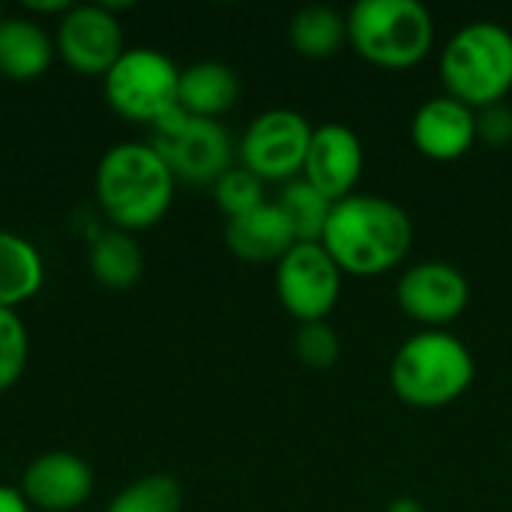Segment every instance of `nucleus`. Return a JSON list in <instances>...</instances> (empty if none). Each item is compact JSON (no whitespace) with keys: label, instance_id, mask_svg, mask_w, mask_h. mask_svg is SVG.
Segmentation results:
<instances>
[{"label":"nucleus","instance_id":"nucleus-5","mask_svg":"<svg viewBox=\"0 0 512 512\" xmlns=\"http://www.w3.org/2000/svg\"><path fill=\"white\" fill-rule=\"evenodd\" d=\"M348 42L381 69H408L432 51L435 21L420 0H360L348 12Z\"/></svg>","mask_w":512,"mask_h":512},{"label":"nucleus","instance_id":"nucleus-8","mask_svg":"<svg viewBox=\"0 0 512 512\" xmlns=\"http://www.w3.org/2000/svg\"><path fill=\"white\" fill-rule=\"evenodd\" d=\"M312 132L315 126L294 108L261 111L240 138V162L264 183H291L303 174Z\"/></svg>","mask_w":512,"mask_h":512},{"label":"nucleus","instance_id":"nucleus-27","mask_svg":"<svg viewBox=\"0 0 512 512\" xmlns=\"http://www.w3.org/2000/svg\"><path fill=\"white\" fill-rule=\"evenodd\" d=\"M0 512H33L21 489L15 486H0Z\"/></svg>","mask_w":512,"mask_h":512},{"label":"nucleus","instance_id":"nucleus-29","mask_svg":"<svg viewBox=\"0 0 512 512\" xmlns=\"http://www.w3.org/2000/svg\"><path fill=\"white\" fill-rule=\"evenodd\" d=\"M33 512H36V510H33Z\"/></svg>","mask_w":512,"mask_h":512},{"label":"nucleus","instance_id":"nucleus-26","mask_svg":"<svg viewBox=\"0 0 512 512\" xmlns=\"http://www.w3.org/2000/svg\"><path fill=\"white\" fill-rule=\"evenodd\" d=\"M477 141L489 147H507L512 141V108L507 102L477 111Z\"/></svg>","mask_w":512,"mask_h":512},{"label":"nucleus","instance_id":"nucleus-22","mask_svg":"<svg viewBox=\"0 0 512 512\" xmlns=\"http://www.w3.org/2000/svg\"><path fill=\"white\" fill-rule=\"evenodd\" d=\"M183 489L168 474H147L117 492L105 512H180Z\"/></svg>","mask_w":512,"mask_h":512},{"label":"nucleus","instance_id":"nucleus-17","mask_svg":"<svg viewBox=\"0 0 512 512\" xmlns=\"http://www.w3.org/2000/svg\"><path fill=\"white\" fill-rule=\"evenodd\" d=\"M240 99L237 72L219 60H201L180 69V93L177 105L192 117H210L231 111Z\"/></svg>","mask_w":512,"mask_h":512},{"label":"nucleus","instance_id":"nucleus-9","mask_svg":"<svg viewBox=\"0 0 512 512\" xmlns=\"http://www.w3.org/2000/svg\"><path fill=\"white\" fill-rule=\"evenodd\" d=\"M342 270L321 243H297L276 264V294L291 318L327 321L342 297Z\"/></svg>","mask_w":512,"mask_h":512},{"label":"nucleus","instance_id":"nucleus-11","mask_svg":"<svg viewBox=\"0 0 512 512\" xmlns=\"http://www.w3.org/2000/svg\"><path fill=\"white\" fill-rule=\"evenodd\" d=\"M54 48L75 72L105 75L126 51L120 18L102 3L69 6L57 21Z\"/></svg>","mask_w":512,"mask_h":512},{"label":"nucleus","instance_id":"nucleus-13","mask_svg":"<svg viewBox=\"0 0 512 512\" xmlns=\"http://www.w3.org/2000/svg\"><path fill=\"white\" fill-rule=\"evenodd\" d=\"M93 492L90 465L66 450H51L36 456L21 477V495L30 510L36 512H69L81 507Z\"/></svg>","mask_w":512,"mask_h":512},{"label":"nucleus","instance_id":"nucleus-3","mask_svg":"<svg viewBox=\"0 0 512 512\" xmlns=\"http://www.w3.org/2000/svg\"><path fill=\"white\" fill-rule=\"evenodd\" d=\"M477 375L471 348L447 330H420L399 345L390 387L411 408H447L462 399Z\"/></svg>","mask_w":512,"mask_h":512},{"label":"nucleus","instance_id":"nucleus-1","mask_svg":"<svg viewBox=\"0 0 512 512\" xmlns=\"http://www.w3.org/2000/svg\"><path fill=\"white\" fill-rule=\"evenodd\" d=\"M414 243V222L390 198L354 192L333 204L321 246L345 276H384L399 267Z\"/></svg>","mask_w":512,"mask_h":512},{"label":"nucleus","instance_id":"nucleus-18","mask_svg":"<svg viewBox=\"0 0 512 512\" xmlns=\"http://www.w3.org/2000/svg\"><path fill=\"white\" fill-rule=\"evenodd\" d=\"M45 282V264L39 249L15 231L0 228V306L15 309L39 294Z\"/></svg>","mask_w":512,"mask_h":512},{"label":"nucleus","instance_id":"nucleus-4","mask_svg":"<svg viewBox=\"0 0 512 512\" xmlns=\"http://www.w3.org/2000/svg\"><path fill=\"white\" fill-rule=\"evenodd\" d=\"M447 96L480 111L498 105L512 90V33L498 21L459 27L441 51Z\"/></svg>","mask_w":512,"mask_h":512},{"label":"nucleus","instance_id":"nucleus-15","mask_svg":"<svg viewBox=\"0 0 512 512\" xmlns=\"http://www.w3.org/2000/svg\"><path fill=\"white\" fill-rule=\"evenodd\" d=\"M225 243L243 261L279 264L297 246V234L282 207L276 201H264L261 207L228 219Z\"/></svg>","mask_w":512,"mask_h":512},{"label":"nucleus","instance_id":"nucleus-14","mask_svg":"<svg viewBox=\"0 0 512 512\" xmlns=\"http://www.w3.org/2000/svg\"><path fill=\"white\" fill-rule=\"evenodd\" d=\"M411 141L426 159H462L477 144V111L453 96H435L414 111Z\"/></svg>","mask_w":512,"mask_h":512},{"label":"nucleus","instance_id":"nucleus-19","mask_svg":"<svg viewBox=\"0 0 512 512\" xmlns=\"http://www.w3.org/2000/svg\"><path fill=\"white\" fill-rule=\"evenodd\" d=\"M90 270L105 288L126 291L144 273V252L129 231L108 228L90 243Z\"/></svg>","mask_w":512,"mask_h":512},{"label":"nucleus","instance_id":"nucleus-16","mask_svg":"<svg viewBox=\"0 0 512 512\" xmlns=\"http://www.w3.org/2000/svg\"><path fill=\"white\" fill-rule=\"evenodd\" d=\"M48 30L24 15H0V75L12 81L39 78L54 57Z\"/></svg>","mask_w":512,"mask_h":512},{"label":"nucleus","instance_id":"nucleus-7","mask_svg":"<svg viewBox=\"0 0 512 512\" xmlns=\"http://www.w3.org/2000/svg\"><path fill=\"white\" fill-rule=\"evenodd\" d=\"M174 180L186 183H216L234 159V144L228 129L210 117H192L180 105L153 126L150 141Z\"/></svg>","mask_w":512,"mask_h":512},{"label":"nucleus","instance_id":"nucleus-6","mask_svg":"<svg viewBox=\"0 0 512 512\" xmlns=\"http://www.w3.org/2000/svg\"><path fill=\"white\" fill-rule=\"evenodd\" d=\"M102 90L120 117L156 126L177 108L180 69L156 48H126L102 75Z\"/></svg>","mask_w":512,"mask_h":512},{"label":"nucleus","instance_id":"nucleus-24","mask_svg":"<svg viewBox=\"0 0 512 512\" xmlns=\"http://www.w3.org/2000/svg\"><path fill=\"white\" fill-rule=\"evenodd\" d=\"M294 354L303 366L327 372L342 357V339L330 321H306L294 336Z\"/></svg>","mask_w":512,"mask_h":512},{"label":"nucleus","instance_id":"nucleus-10","mask_svg":"<svg viewBox=\"0 0 512 512\" xmlns=\"http://www.w3.org/2000/svg\"><path fill=\"white\" fill-rule=\"evenodd\" d=\"M471 300L468 276L447 261H417L396 282V303L405 318L423 324L426 330H444Z\"/></svg>","mask_w":512,"mask_h":512},{"label":"nucleus","instance_id":"nucleus-20","mask_svg":"<svg viewBox=\"0 0 512 512\" xmlns=\"http://www.w3.org/2000/svg\"><path fill=\"white\" fill-rule=\"evenodd\" d=\"M288 39L294 51L303 57H312V60L333 57L348 42V15L324 3L303 6L288 24Z\"/></svg>","mask_w":512,"mask_h":512},{"label":"nucleus","instance_id":"nucleus-2","mask_svg":"<svg viewBox=\"0 0 512 512\" xmlns=\"http://www.w3.org/2000/svg\"><path fill=\"white\" fill-rule=\"evenodd\" d=\"M174 174L147 141H123L105 150L96 168V201L120 231L156 225L174 201Z\"/></svg>","mask_w":512,"mask_h":512},{"label":"nucleus","instance_id":"nucleus-21","mask_svg":"<svg viewBox=\"0 0 512 512\" xmlns=\"http://www.w3.org/2000/svg\"><path fill=\"white\" fill-rule=\"evenodd\" d=\"M276 204L288 216L297 234V243H321L324 228L333 213V201L327 195H321L309 180L297 177L282 186V195L276 198Z\"/></svg>","mask_w":512,"mask_h":512},{"label":"nucleus","instance_id":"nucleus-23","mask_svg":"<svg viewBox=\"0 0 512 512\" xmlns=\"http://www.w3.org/2000/svg\"><path fill=\"white\" fill-rule=\"evenodd\" d=\"M213 198H216V207L234 219V216H243L255 207H261L267 198H264V180L255 177L249 168L243 165H231L216 183H213Z\"/></svg>","mask_w":512,"mask_h":512},{"label":"nucleus","instance_id":"nucleus-25","mask_svg":"<svg viewBox=\"0 0 512 512\" xmlns=\"http://www.w3.org/2000/svg\"><path fill=\"white\" fill-rule=\"evenodd\" d=\"M27 327L15 309L0 306V393L9 390L27 366Z\"/></svg>","mask_w":512,"mask_h":512},{"label":"nucleus","instance_id":"nucleus-12","mask_svg":"<svg viewBox=\"0 0 512 512\" xmlns=\"http://www.w3.org/2000/svg\"><path fill=\"white\" fill-rule=\"evenodd\" d=\"M366 150L354 129L342 123H321L312 132L309 153L303 162V180H309L333 204L354 195L363 177Z\"/></svg>","mask_w":512,"mask_h":512},{"label":"nucleus","instance_id":"nucleus-28","mask_svg":"<svg viewBox=\"0 0 512 512\" xmlns=\"http://www.w3.org/2000/svg\"><path fill=\"white\" fill-rule=\"evenodd\" d=\"M387 512H426L423 510V504L420 501H414V498H399V501H393Z\"/></svg>","mask_w":512,"mask_h":512}]
</instances>
